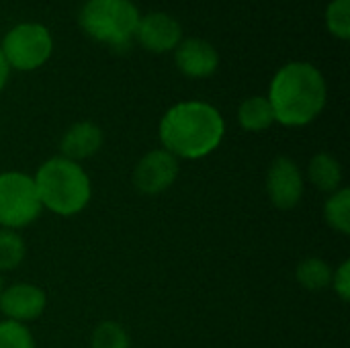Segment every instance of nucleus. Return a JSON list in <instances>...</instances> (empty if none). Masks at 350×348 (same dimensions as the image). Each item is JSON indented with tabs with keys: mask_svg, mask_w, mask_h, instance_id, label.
<instances>
[{
	"mask_svg": "<svg viewBox=\"0 0 350 348\" xmlns=\"http://www.w3.org/2000/svg\"><path fill=\"white\" fill-rule=\"evenodd\" d=\"M162 150L178 160L211 156L226 137V119L207 101H180L166 109L158 123Z\"/></svg>",
	"mask_w": 350,
	"mask_h": 348,
	"instance_id": "1",
	"label": "nucleus"
},
{
	"mask_svg": "<svg viewBox=\"0 0 350 348\" xmlns=\"http://www.w3.org/2000/svg\"><path fill=\"white\" fill-rule=\"evenodd\" d=\"M275 123L306 127L314 123L328 101V84L322 70L310 62H289L277 70L267 94Z\"/></svg>",
	"mask_w": 350,
	"mask_h": 348,
	"instance_id": "2",
	"label": "nucleus"
},
{
	"mask_svg": "<svg viewBox=\"0 0 350 348\" xmlns=\"http://www.w3.org/2000/svg\"><path fill=\"white\" fill-rule=\"evenodd\" d=\"M41 207L59 215L82 213L92 199V183L82 164L64 156H51L33 174Z\"/></svg>",
	"mask_w": 350,
	"mask_h": 348,
	"instance_id": "3",
	"label": "nucleus"
},
{
	"mask_svg": "<svg viewBox=\"0 0 350 348\" xmlns=\"http://www.w3.org/2000/svg\"><path fill=\"white\" fill-rule=\"evenodd\" d=\"M139 16L131 0H86L78 23L90 39L123 51L135 39Z\"/></svg>",
	"mask_w": 350,
	"mask_h": 348,
	"instance_id": "4",
	"label": "nucleus"
},
{
	"mask_svg": "<svg viewBox=\"0 0 350 348\" xmlns=\"http://www.w3.org/2000/svg\"><path fill=\"white\" fill-rule=\"evenodd\" d=\"M43 213L35 180L27 172H0V228L23 230L39 219Z\"/></svg>",
	"mask_w": 350,
	"mask_h": 348,
	"instance_id": "5",
	"label": "nucleus"
},
{
	"mask_svg": "<svg viewBox=\"0 0 350 348\" xmlns=\"http://www.w3.org/2000/svg\"><path fill=\"white\" fill-rule=\"evenodd\" d=\"M0 51L10 70L33 72L51 57L53 37L41 23H18L2 37Z\"/></svg>",
	"mask_w": 350,
	"mask_h": 348,
	"instance_id": "6",
	"label": "nucleus"
},
{
	"mask_svg": "<svg viewBox=\"0 0 350 348\" xmlns=\"http://www.w3.org/2000/svg\"><path fill=\"white\" fill-rule=\"evenodd\" d=\"M178 172H180V160L174 158L170 152L156 148L146 152L137 160L131 174V183L137 193L146 197H156L168 191L176 183Z\"/></svg>",
	"mask_w": 350,
	"mask_h": 348,
	"instance_id": "7",
	"label": "nucleus"
},
{
	"mask_svg": "<svg viewBox=\"0 0 350 348\" xmlns=\"http://www.w3.org/2000/svg\"><path fill=\"white\" fill-rule=\"evenodd\" d=\"M304 191H306V174H304L301 166L289 156L275 158L267 172L269 201L277 209L289 211L301 203Z\"/></svg>",
	"mask_w": 350,
	"mask_h": 348,
	"instance_id": "8",
	"label": "nucleus"
},
{
	"mask_svg": "<svg viewBox=\"0 0 350 348\" xmlns=\"http://www.w3.org/2000/svg\"><path fill=\"white\" fill-rule=\"evenodd\" d=\"M47 308V293L35 283H12L0 293V314L4 320L29 324L43 316Z\"/></svg>",
	"mask_w": 350,
	"mask_h": 348,
	"instance_id": "9",
	"label": "nucleus"
},
{
	"mask_svg": "<svg viewBox=\"0 0 350 348\" xmlns=\"http://www.w3.org/2000/svg\"><path fill=\"white\" fill-rule=\"evenodd\" d=\"M135 41L152 53L174 51L183 41V27L168 12H148L139 16Z\"/></svg>",
	"mask_w": 350,
	"mask_h": 348,
	"instance_id": "10",
	"label": "nucleus"
},
{
	"mask_svg": "<svg viewBox=\"0 0 350 348\" xmlns=\"http://www.w3.org/2000/svg\"><path fill=\"white\" fill-rule=\"evenodd\" d=\"M174 64L183 76L201 80L217 72L219 53L209 41L201 37H183V41L174 49Z\"/></svg>",
	"mask_w": 350,
	"mask_h": 348,
	"instance_id": "11",
	"label": "nucleus"
},
{
	"mask_svg": "<svg viewBox=\"0 0 350 348\" xmlns=\"http://www.w3.org/2000/svg\"><path fill=\"white\" fill-rule=\"evenodd\" d=\"M103 144H105V133L96 123L78 121L64 131L59 139V156L80 164L82 160L96 156Z\"/></svg>",
	"mask_w": 350,
	"mask_h": 348,
	"instance_id": "12",
	"label": "nucleus"
},
{
	"mask_svg": "<svg viewBox=\"0 0 350 348\" xmlns=\"http://www.w3.org/2000/svg\"><path fill=\"white\" fill-rule=\"evenodd\" d=\"M308 180L314 189L330 195L345 187V170L336 156L328 152H318L308 162Z\"/></svg>",
	"mask_w": 350,
	"mask_h": 348,
	"instance_id": "13",
	"label": "nucleus"
},
{
	"mask_svg": "<svg viewBox=\"0 0 350 348\" xmlns=\"http://www.w3.org/2000/svg\"><path fill=\"white\" fill-rule=\"evenodd\" d=\"M238 123L248 133H260L275 125V113L267 96L254 94L240 103L238 107Z\"/></svg>",
	"mask_w": 350,
	"mask_h": 348,
	"instance_id": "14",
	"label": "nucleus"
},
{
	"mask_svg": "<svg viewBox=\"0 0 350 348\" xmlns=\"http://www.w3.org/2000/svg\"><path fill=\"white\" fill-rule=\"evenodd\" d=\"M332 267L328 260L310 256L295 267V281L308 291H322L332 283Z\"/></svg>",
	"mask_w": 350,
	"mask_h": 348,
	"instance_id": "15",
	"label": "nucleus"
},
{
	"mask_svg": "<svg viewBox=\"0 0 350 348\" xmlns=\"http://www.w3.org/2000/svg\"><path fill=\"white\" fill-rule=\"evenodd\" d=\"M324 222L330 230L349 236L350 234V189L342 187L328 195L324 203Z\"/></svg>",
	"mask_w": 350,
	"mask_h": 348,
	"instance_id": "16",
	"label": "nucleus"
},
{
	"mask_svg": "<svg viewBox=\"0 0 350 348\" xmlns=\"http://www.w3.org/2000/svg\"><path fill=\"white\" fill-rule=\"evenodd\" d=\"M27 256V242L14 230L0 228V273L16 271Z\"/></svg>",
	"mask_w": 350,
	"mask_h": 348,
	"instance_id": "17",
	"label": "nucleus"
},
{
	"mask_svg": "<svg viewBox=\"0 0 350 348\" xmlns=\"http://www.w3.org/2000/svg\"><path fill=\"white\" fill-rule=\"evenodd\" d=\"M90 348H131V338L123 324L105 320L92 330Z\"/></svg>",
	"mask_w": 350,
	"mask_h": 348,
	"instance_id": "18",
	"label": "nucleus"
},
{
	"mask_svg": "<svg viewBox=\"0 0 350 348\" xmlns=\"http://www.w3.org/2000/svg\"><path fill=\"white\" fill-rule=\"evenodd\" d=\"M0 348H37L29 324L0 320Z\"/></svg>",
	"mask_w": 350,
	"mask_h": 348,
	"instance_id": "19",
	"label": "nucleus"
},
{
	"mask_svg": "<svg viewBox=\"0 0 350 348\" xmlns=\"http://www.w3.org/2000/svg\"><path fill=\"white\" fill-rule=\"evenodd\" d=\"M326 27L330 35L347 41L350 37V0H330L326 6Z\"/></svg>",
	"mask_w": 350,
	"mask_h": 348,
	"instance_id": "20",
	"label": "nucleus"
},
{
	"mask_svg": "<svg viewBox=\"0 0 350 348\" xmlns=\"http://www.w3.org/2000/svg\"><path fill=\"white\" fill-rule=\"evenodd\" d=\"M330 287L334 289V293L342 299L349 302L350 299V260L345 258L334 271H332V283Z\"/></svg>",
	"mask_w": 350,
	"mask_h": 348,
	"instance_id": "21",
	"label": "nucleus"
},
{
	"mask_svg": "<svg viewBox=\"0 0 350 348\" xmlns=\"http://www.w3.org/2000/svg\"><path fill=\"white\" fill-rule=\"evenodd\" d=\"M8 76H10V68H8V64H6L2 51H0V92L4 90V86H6V82H8Z\"/></svg>",
	"mask_w": 350,
	"mask_h": 348,
	"instance_id": "22",
	"label": "nucleus"
},
{
	"mask_svg": "<svg viewBox=\"0 0 350 348\" xmlns=\"http://www.w3.org/2000/svg\"><path fill=\"white\" fill-rule=\"evenodd\" d=\"M4 287H6V281H4V275L0 273V293L4 291Z\"/></svg>",
	"mask_w": 350,
	"mask_h": 348,
	"instance_id": "23",
	"label": "nucleus"
}]
</instances>
